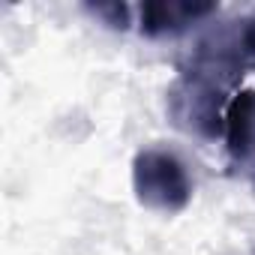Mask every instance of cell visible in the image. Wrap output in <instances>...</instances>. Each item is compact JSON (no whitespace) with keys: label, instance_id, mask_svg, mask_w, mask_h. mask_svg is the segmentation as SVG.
Returning a JSON list of instances; mask_svg holds the SVG:
<instances>
[{"label":"cell","instance_id":"1","mask_svg":"<svg viewBox=\"0 0 255 255\" xmlns=\"http://www.w3.org/2000/svg\"><path fill=\"white\" fill-rule=\"evenodd\" d=\"M135 198L159 213H177L192 198V183L183 162L168 150H141L132 162Z\"/></svg>","mask_w":255,"mask_h":255},{"label":"cell","instance_id":"5","mask_svg":"<svg viewBox=\"0 0 255 255\" xmlns=\"http://www.w3.org/2000/svg\"><path fill=\"white\" fill-rule=\"evenodd\" d=\"M90 12L96 15V18H102L108 27H129V6L126 3H96V6H90Z\"/></svg>","mask_w":255,"mask_h":255},{"label":"cell","instance_id":"4","mask_svg":"<svg viewBox=\"0 0 255 255\" xmlns=\"http://www.w3.org/2000/svg\"><path fill=\"white\" fill-rule=\"evenodd\" d=\"M216 6L213 3H189V0H150L138 9V24L147 36H162V33H180L189 24L201 21L210 15Z\"/></svg>","mask_w":255,"mask_h":255},{"label":"cell","instance_id":"3","mask_svg":"<svg viewBox=\"0 0 255 255\" xmlns=\"http://www.w3.org/2000/svg\"><path fill=\"white\" fill-rule=\"evenodd\" d=\"M225 144L228 156L255 177V90H240L225 105Z\"/></svg>","mask_w":255,"mask_h":255},{"label":"cell","instance_id":"2","mask_svg":"<svg viewBox=\"0 0 255 255\" xmlns=\"http://www.w3.org/2000/svg\"><path fill=\"white\" fill-rule=\"evenodd\" d=\"M168 108L174 120L189 132L216 138L225 132V108H222V81L210 72L195 69L192 75L180 78L168 93Z\"/></svg>","mask_w":255,"mask_h":255}]
</instances>
